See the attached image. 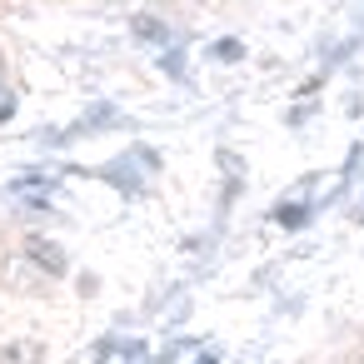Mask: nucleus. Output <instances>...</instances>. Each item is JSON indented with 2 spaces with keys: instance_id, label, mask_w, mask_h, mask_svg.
Listing matches in <instances>:
<instances>
[{
  "instance_id": "nucleus-1",
  "label": "nucleus",
  "mask_w": 364,
  "mask_h": 364,
  "mask_svg": "<svg viewBox=\"0 0 364 364\" xmlns=\"http://www.w3.org/2000/svg\"><path fill=\"white\" fill-rule=\"evenodd\" d=\"M26 255H31L41 269H50V274H65V255H60V245H55V240H31V245H26Z\"/></svg>"
},
{
  "instance_id": "nucleus-2",
  "label": "nucleus",
  "mask_w": 364,
  "mask_h": 364,
  "mask_svg": "<svg viewBox=\"0 0 364 364\" xmlns=\"http://www.w3.org/2000/svg\"><path fill=\"white\" fill-rule=\"evenodd\" d=\"M100 354L110 359V354H120V359H145L150 349L140 344V339H100Z\"/></svg>"
},
{
  "instance_id": "nucleus-3",
  "label": "nucleus",
  "mask_w": 364,
  "mask_h": 364,
  "mask_svg": "<svg viewBox=\"0 0 364 364\" xmlns=\"http://www.w3.org/2000/svg\"><path fill=\"white\" fill-rule=\"evenodd\" d=\"M135 31H140L145 41H165V36H170V31H165L160 21H150V16H135Z\"/></svg>"
},
{
  "instance_id": "nucleus-4",
  "label": "nucleus",
  "mask_w": 364,
  "mask_h": 364,
  "mask_svg": "<svg viewBox=\"0 0 364 364\" xmlns=\"http://www.w3.org/2000/svg\"><path fill=\"white\" fill-rule=\"evenodd\" d=\"M240 55H245L240 41H220V46H215V60H240Z\"/></svg>"
},
{
  "instance_id": "nucleus-5",
  "label": "nucleus",
  "mask_w": 364,
  "mask_h": 364,
  "mask_svg": "<svg viewBox=\"0 0 364 364\" xmlns=\"http://www.w3.org/2000/svg\"><path fill=\"white\" fill-rule=\"evenodd\" d=\"M279 225H304V205H279Z\"/></svg>"
},
{
  "instance_id": "nucleus-6",
  "label": "nucleus",
  "mask_w": 364,
  "mask_h": 364,
  "mask_svg": "<svg viewBox=\"0 0 364 364\" xmlns=\"http://www.w3.org/2000/svg\"><path fill=\"white\" fill-rule=\"evenodd\" d=\"M11 110H16L11 100H0V120H11Z\"/></svg>"
}]
</instances>
